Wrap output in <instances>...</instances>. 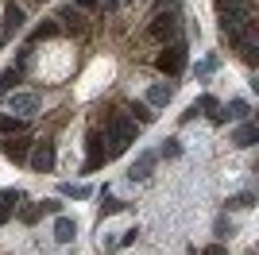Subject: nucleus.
<instances>
[{
	"mask_svg": "<svg viewBox=\"0 0 259 255\" xmlns=\"http://www.w3.org/2000/svg\"><path fill=\"white\" fill-rule=\"evenodd\" d=\"M147 35L159 39V42H174V35H178V12L174 8H159L155 20H151V27H147Z\"/></svg>",
	"mask_w": 259,
	"mask_h": 255,
	"instance_id": "3",
	"label": "nucleus"
},
{
	"mask_svg": "<svg viewBox=\"0 0 259 255\" xmlns=\"http://www.w3.org/2000/svg\"><path fill=\"white\" fill-rule=\"evenodd\" d=\"M170 97H174V85L159 81V85H151V89H147V105H151V108H162V105H170Z\"/></svg>",
	"mask_w": 259,
	"mask_h": 255,
	"instance_id": "13",
	"label": "nucleus"
},
{
	"mask_svg": "<svg viewBox=\"0 0 259 255\" xmlns=\"http://www.w3.org/2000/svg\"><path fill=\"white\" fill-rule=\"evenodd\" d=\"M0 147H4V159L23 162V159H27V151H31V139L20 132V136H4V143H0Z\"/></svg>",
	"mask_w": 259,
	"mask_h": 255,
	"instance_id": "8",
	"label": "nucleus"
},
{
	"mask_svg": "<svg viewBox=\"0 0 259 255\" xmlns=\"http://www.w3.org/2000/svg\"><path fill=\"white\" fill-rule=\"evenodd\" d=\"M213 66H217V58H205V62H197V74H213Z\"/></svg>",
	"mask_w": 259,
	"mask_h": 255,
	"instance_id": "27",
	"label": "nucleus"
},
{
	"mask_svg": "<svg viewBox=\"0 0 259 255\" xmlns=\"http://www.w3.org/2000/svg\"><path fill=\"white\" fill-rule=\"evenodd\" d=\"M228 205H232V209H251V205H255V193H236Z\"/></svg>",
	"mask_w": 259,
	"mask_h": 255,
	"instance_id": "24",
	"label": "nucleus"
},
{
	"mask_svg": "<svg viewBox=\"0 0 259 255\" xmlns=\"http://www.w3.org/2000/svg\"><path fill=\"white\" fill-rule=\"evenodd\" d=\"M16 31H23V8L20 4H4V35H16Z\"/></svg>",
	"mask_w": 259,
	"mask_h": 255,
	"instance_id": "11",
	"label": "nucleus"
},
{
	"mask_svg": "<svg viewBox=\"0 0 259 255\" xmlns=\"http://www.w3.org/2000/svg\"><path fill=\"white\" fill-rule=\"evenodd\" d=\"M8 108H12V112H20V116H31L35 108H39V93H12Z\"/></svg>",
	"mask_w": 259,
	"mask_h": 255,
	"instance_id": "10",
	"label": "nucleus"
},
{
	"mask_svg": "<svg viewBox=\"0 0 259 255\" xmlns=\"http://www.w3.org/2000/svg\"><path fill=\"white\" fill-rule=\"evenodd\" d=\"M108 159H112V155H108V147H105V136H101V132H93V136H89V162H85V170L105 166Z\"/></svg>",
	"mask_w": 259,
	"mask_h": 255,
	"instance_id": "9",
	"label": "nucleus"
},
{
	"mask_svg": "<svg viewBox=\"0 0 259 255\" xmlns=\"http://www.w3.org/2000/svg\"><path fill=\"white\" fill-rule=\"evenodd\" d=\"M77 4H81V8H97L101 0H77Z\"/></svg>",
	"mask_w": 259,
	"mask_h": 255,
	"instance_id": "30",
	"label": "nucleus"
},
{
	"mask_svg": "<svg viewBox=\"0 0 259 255\" xmlns=\"http://www.w3.org/2000/svg\"><path fill=\"white\" fill-rule=\"evenodd\" d=\"M194 112H205L209 120H213V124H225V108H221V101H217V97H197L194 105H190V112H182V120H194Z\"/></svg>",
	"mask_w": 259,
	"mask_h": 255,
	"instance_id": "5",
	"label": "nucleus"
},
{
	"mask_svg": "<svg viewBox=\"0 0 259 255\" xmlns=\"http://www.w3.org/2000/svg\"><path fill=\"white\" fill-rule=\"evenodd\" d=\"M105 143H108V155H112V159H116V155H124V151L136 143V120L124 116V112L108 116V124H105Z\"/></svg>",
	"mask_w": 259,
	"mask_h": 255,
	"instance_id": "1",
	"label": "nucleus"
},
{
	"mask_svg": "<svg viewBox=\"0 0 259 255\" xmlns=\"http://www.w3.org/2000/svg\"><path fill=\"white\" fill-rule=\"evenodd\" d=\"M20 201H23L20 190H0V224H4L12 212H16V205H20Z\"/></svg>",
	"mask_w": 259,
	"mask_h": 255,
	"instance_id": "14",
	"label": "nucleus"
},
{
	"mask_svg": "<svg viewBox=\"0 0 259 255\" xmlns=\"http://www.w3.org/2000/svg\"><path fill=\"white\" fill-rule=\"evenodd\" d=\"M58 20H66V27H70V31H81V12H74V8H62V16H58Z\"/></svg>",
	"mask_w": 259,
	"mask_h": 255,
	"instance_id": "21",
	"label": "nucleus"
},
{
	"mask_svg": "<svg viewBox=\"0 0 259 255\" xmlns=\"http://www.w3.org/2000/svg\"><path fill=\"white\" fill-rule=\"evenodd\" d=\"M201 255H228V251H225V247H221V244H213V247H205V251H201Z\"/></svg>",
	"mask_w": 259,
	"mask_h": 255,
	"instance_id": "28",
	"label": "nucleus"
},
{
	"mask_svg": "<svg viewBox=\"0 0 259 255\" xmlns=\"http://www.w3.org/2000/svg\"><path fill=\"white\" fill-rule=\"evenodd\" d=\"M217 20H221V31H236L251 23V4L248 0H217Z\"/></svg>",
	"mask_w": 259,
	"mask_h": 255,
	"instance_id": "2",
	"label": "nucleus"
},
{
	"mask_svg": "<svg viewBox=\"0 0 259 255\" xmlns=\"http://www.w3.org/2000/svg\"><path fill=\"white\" fill-rule=\"evenodd\" d=\"M124 209V201H116V197H101V217H112V212Z\"/></svg>",
	"mask_w": 259,
	"mask_h": 255,
	"instance_id": "23",
	"label": "nucleus"
},
{
	"mask_svg": "<svg viewBox=\"0 0 259 255\" xmlns=\"http://www.w3.org/2000/svg\"><path fill=\"white\" fill-rule=\"evenodd\" d=\"M155 66H159V70H162V74H182V70H186V47H182V42H166V47H162V51H159V58H155Z\"/></svg>",
	"mask_w": 259,
	"mask_h": 255,
	"instance_id": "4",
	"label": "nucleus"
},
{
	"mask_svg": "<svg viewBox=\"0 0 259 255\" xmlns=\"http://www.w3.org/2000/svg\"><path fill=\"white\" fill-rule=\"evenodd\" d=\"M27 159H31V166L39 170V174H51L54 170V143H35V147L27 151Z\"/></svg>",
	"mask_w": 259,
	"mask_h": 255,
	"instance_id": "7",
	"label": "nucleus"
},
{
	"mask_svg": "<svg viewBox=\"0 0 259 255\" xmlns=\"http://www.w3.org/2000/svg\"><path fill=\"white\" fill-rule=\"evenodd\" d=\"M159 155H162V159H178V155H182V143H178V139H162Z\"/></svg>",
	"mask_w": 259,
	"mask_h": 255,
	"instance_id": "19",
	"label": "nucleus"
},
{
	"mask_svg": "<svg viewBox=\"0 0 259 255\" xmlns=\"http://www.w3.org/2000/svg\"><path fill=\"white\" fill-rule=\"evenodd\" d=\"M62 193H66V197H89V186H74V182H66Z\"/></svg>",
	"mask_w": 259,
	"mask_h": 255,
	"instance_id": "25",
	"label": "nucleus"
},
{
	"mask_svg": "<svg viewBox=\"0 0 259 255\" xmlns=\"http://www.w3.org/2000/svg\"><path fill=\"white\" fill-rule=\"evenodd\" d=\"M190 255H201V251H197V247H190Z\"/></svg>",
	"mask_w": 259,
	"mask_h": 255,
	"instance_id": "32",
	"label": "nucleus"
},
{
	"mask_svg": "<svg viewBox=\"0 0 259 255\" xmlns=\"http://www.w3.org/2000/svg\"><path fill=\"white\" fill-rule=\"evenodd\" d=\"M20 132H27V124H23V120L0 116V136H20Z\"/></svg>",
	"mask_w": 259,
	"mask_h": 255,
	"instance_id": "18",
	"label": "nucleus"
},
{
	"mask_svg": "<svg viewBox=\"0 0 259 255\" xmlns=\"http://www.w3.org/2000/svg\"><path fill=\"white\" fill-rule=\"evenodd\" d=\"M74 236H77V224L70 221V217H58V221H54V240H58V244H74Z\"/></svg>",
	"mask_w": 259,
	"mask_h": 255,
	"instance_id": "15",
	"label": "nucleus"
},
{
	"mask_svg": "<svg viewBox=\"0 0 259 255\" xmlns=\"http://www.w3.org/2000/svg\"><path fill=\"white\" fill-rule=\"evenodd\" d=\"M39 212H43V205H23V209H20V221L23 224H35V221H39Z\"/></svg>",
	"mask_w": 259,
	"mask_h": 255,
	"instance_id": "22",
	"label": "nucleus"
},
{
	"mask_svg": "<svg viewBox=\"0 0 259 255\" xmlns=\"http://www.w3.org/2000/svg\"><path fill=\"white\" fill-rule=\"evenodd\" d=\"M248 112H251V105L248 101H228V108H225V120H248Z\"/></svg>",
	"mask_w": 259,
	"mask_h": 255,
	"instance_id": "16",
	"label": "nucleus"
},
{
	"mask_svg": "<svg viewBox=\"0 0 259 255\" xmlns=\"http://www.w3.org/2000/svg\"><path fill=\"white\" fill-rule=\"evenodd\" d=\"M159 8H178V0H159Z\"/></svg>",
	"mask_w": 259,
	"mask_h": 255,
	"instance_id": "31",
	"label": "nucleus"
},
{
	"mask_svg": "<svg viewBox=\"0 0 259 255\" xmlns=\"http://www.w3.org/2000/svg\"><path fill=\"white\" fill-rule=\"evenodd\" d=\"M16 77H20V66H8V70L0 74V97H4V93L12 89V81H16Z\"/></svg>",
	"mask_w": 259,
	"mask_h": 255,
	"instance_id": "20",
	"label": "nucleus"
},
{
	"mask_svg": "<svg viewBox=\"0 0 259 255\" xmlns=\"http://www.w3.org/2000/svg\"><path fill=\"white\" fill-rule=\"evenodd\" d=\"M136 236H140V228H128V232L120 236V247H128V244H136Z\"/></svg>",
	"mask_w": 259,
	"mask_h": 255,
	"instance_id": "26",
	"label": "nucleus"
},
{
	"mask_svg": "<svg viewBox=\"0 0 259 255\" xmlns=\"http://www.w3.org/2000/svg\"><path fill=\"white\" fill-rule=\"evenodd\" d=\"M124 112H128L132 120H140V124H151V120H155V108L151 105H128Z\"/></svg>",
	"mask_w": 259,
	"mask_h": 255,
	"instance_id": "17",
	"label": "nucleus"
},
{
	"mask_svg": "<svg viewBox=\"0 0 259 255\" xmlns=\"http://www.w3.org/2000/svg\"><path fill=\"white\" fill-rule=\"evenodd\" d=\"M155 166H159V155H155V151L136 155V162L128 166V182H147V178L155 174Z\"/></svg>",
	"mask_w": 259,
	"mask_h": 255,
	"instance_id": "6",
	"label": "nucleus"
},
{
	"mask_svg": "<svg viewBox=\"0 0 259 255\" xmlns=\"http://www.w3.org/2000/svg\"><path fill=\"white\" fill-rule=\"evenodd\" d=\"M120 4H124V0H105V8H108V12H116Z\"/></svg>",
	"mask_w": 259,
	"mask_h": 255,
	"instance_id": "29",
	"label": "nucleus"
},
{
	"mask_svg": "<svg viewBox=\"0 0 259 255\" xmlns=\"http://www.w3.org/2000/svg\"><path fill=\"white\" fill-rule=\"evenodd\" d=\"M124 4H128V0H124Z\"/></svg>",
	"mask_w": 259,
	"mask_h": 255,
	"instance_id": "33",
	"label": "nucleus"
},
{
	"mask_svg": "<svg viewBox=\"0 0 259 255\" xmlns=\"http://www.w3.org/2000/svg\"><path fill=\"white\" fill-rule=\"evenodd\" d=\"M232 143H236V147H255V143H259V128L248 124V120H240L236 136H232Z\"/></svg>",
	"mask_w": 259,
	"mask_h": 255,
	"instance_id": "12",
	"label": "nucleus"
}]
</instances>
